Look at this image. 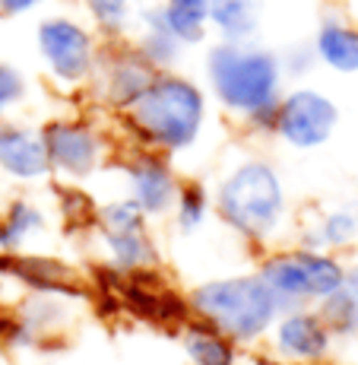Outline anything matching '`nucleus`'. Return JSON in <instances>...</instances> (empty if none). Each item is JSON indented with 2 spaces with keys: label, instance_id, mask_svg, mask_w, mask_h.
I'll use <instances>...</instances> for the list:
<instances>
[{
  "label": "nucleus",
  "instance_id": "f257e3e1",
  "mask_svg": "<svg viewBox=\"0 0 358 365\" xmlns=\"http://www.w3.org/2000/svg\"><path fill=\"white\" fill-rule=\"evenodd\" d=\"M213 191V216L235 242L270 248L292 232L295 210L283 172L260 153L241 156L222 168Z\"/></svg>",
  "mask_w": 358,
  "mask_h": 365
},
{
  "label": "nucleus",
  "instance_id": "f03ea898",
  "mask_svg": "<svg viewBox=\"0 0 358 365\" xmlns=\"http://www.w3.org/2000/svg\"><path fill=\"white\" fill-rule=\"evenodd\" d=\"M206 89L213 102L254 137H273V115L285 93L279 54L254 41H216L206 48Z\"/></svg>",
  "mask_w": 358,
  "mask_h": 365
},
{
  "label": "nucleus",
  "instance_id": "7ed1b4c3",
  "mask_svg": "<svg viewBox=\"0 0 358 365\" xmlns=\"http://www.w3.org/2000/svg\"><path fill=\"white\" fill-rule=\"evenodd\" d=\"M209 124V96L178 70H159L146 93L121 115L130 146L156 150L162 156H184L203 140Z\"/></svg>",
  "mask_w": 358,
  "mask_h": 365
},
{
  "label": "nucleus",
  "instance_id": "20e7f679",
  "mask_svg": "<svg viewBox=\"0 0 358 365\" xmlns=\"http://www.w3.org/2000/svg\"><path fill=\"white\" fill-rule=\"evenodd\" d=\"M184 305L187 318L216 327L241 349L263 343L283 312V302L273 296L254 267L196 279L187 289Z\"/></svg>",
  "mask_w": 358,
  "mask_h": 365
},
{
  "label": "nucleus",
  "instance_id": "39448f33",
  "mask_svg": "<svg viewBox=\"0 0 358 365\" xmlns=\"http://www.w3.org/2000/svg\"><path fill=\"white\" fill-rule=\"evenodd\" d=\"M346 261L349 257L333 251L305 248L298 242H279L257 251L254 270L283 302V308L317 305L336 289L346 286Z\"/></svg>",
  "mask_w": 358,
  "mask_h": 365
},
{
  "label": "nucleus",
  "instance_id": "423d86ee",
  "mask_svg": "<svg viewBox=\"0 0 358 365\" xmlns=\"http://www.w3.org/2000/svg\"><path fill=\"white\" fill-rule=\"evenodd\" d=\"M93 232H95V248L105 257V264L111 270L124 273V277L152 273L162 264V251H159L152 220H146L143 210L124 197V194L98 203L93 213Z\"/></svg>",
  "mask_w": 358,
  "mask_h": 365
},
{
  "label": "nucleus",
  "instance_id": "0eeeda50",
  "mask_svg": "<svg viewBox=\"0 0 358 365\" xmlns=\"http://www.w3.org/2000/svg\"><path fill=\"white\" fill-rule=\"evenodd\" d=\"M38 130L48 165H51V178L64 185H83L108 165L111 143L93 118L58 115L38 124Z\"/></svg>",
  "mask_w": 358,
  "mask_h": 365
},
{
  "label": "nucleus",
  "instance_id": "6e6552de",
  "mask_svg": "<svg viewBox=\"0 0 358 365\" xmlns=\"http://www.w3.org/2000/svg\"><path fill=\"white\" fill-rule=\"evenodd\" d=\"M35 48L45 73L60 89H83L93 83L98 64V38L86 23L67 13H51L35 26Z\"/></svg>",
  "mask_w": 358,
  "mask_h": 365
},
{
  "label": "nucleus",
  "instance_id": "1a4fd4ad",
  "mask_svg": "<svg viewBox=\"0 0 358 365\" xmlns=\"http://www.w3.org/2000/svg\"><path fill=\"white\" fill-rule=\"evenodd\" d=\"M339 105L317 86H292L279 96L273 140L292 153H317L339 130Z\"/></svg>",
  "mask_w": 358,
  "mask_h": 365
},
{
  "label": "nucleus",
  "instance_id": "9d476101",
  "mask_svg": "<svg viewBox=\"0 0 358 365\" xmlns=\"http://www.w3.org/2000/svg\"><path fill=\"white\" fill-rule=\"evenodd\" d=\"M117 178H121L124 187L121 194L143 210L146 220L152 222L168 220L181 187V172L174 168L172 156H162L156 150H143V146H130L117 159Z\"/></svg>",
  "mask_w": 358,
  "mask_h": 365
},
{
  "label": "nucleus",
  "instance_id": "9b49d317",
  "mask_svg": "<svg viewBox=\"0 0 358 365\" xmlns=\"http://www.w3.org/2000/svg\"><path fill=\"white\" fill-rule=\"evenodd\" d=\"M159 70H152L139 58V51L130 45V41L111 38V45H105L98 51V64L93 73V93L95 99L105 105L108 111H115L117 118L130 108L139 96L146 93V86L152 83Z\"/></svg>",
  "mask_w": 358,
  "mask_h": 365
},
{
  "label": "nucleus",
  "instance_id": "f8f14e48",
  "mask_svg": "<svg viewBox=\"0 0 358 365\" xmlns=\"http://www.w3.org/2000/svg\"><path fill=\"white\" fill-rule=\"evenodd\" d=\"M263 343L283 365H327L336 353L333 336L314 305L283 308Z\"/></svg>",
  "mask_w": 358,
  "mask_h": 365
},
{
  "label": "nucleus",
  "instance_id": "ddd939ff",
  "mask_svg": "<svg viewBox=\"0 0 358 365\" xmlns=\"http://www.w3.org/2000/svg\"><path fill=\"white\" fill-rule=\"evenodd\" d=\"M0 178L10 185H41L51 178L41 130L29 121H0Z\"/></svg>",
  "mask_w": 358,
  "mask_h": 365
},
{
  "label": "nucleus",
  "instance_id": "4468645a",
  "mask_svg": "<svg viewBox=\"0 0 358 365\" xmlns=\"http://www.w3.org/2000/svg\"><path fill=\"white\" fill-rule=\"evenodd\" d=\"M295 242L305 248L333 251V255L352 257L358 255V203H330L314 207L305 220L292 222Z\"/></svg>",
  "mask_w": 358,
  "mask_h": 365
},
{
  "label": "nucleus",
  "instance_id": "2eb2a0df",
  "mask_svg": "<svg viewBox=\"0 0 358 365\" xmlns=\"http://www.w3.org/2000/svg\"><path fill=\"white\" fill-rule=\"evenodd\" d=\"M51 235V216L45 203L29 194H13L0 200V255H32Z\"/></svg>",
  "mask_w": 358,
  "mask_h": 365
},
{
  "label": "nucleus",
  "instance_id": "dca6fc26",
  "mask_svg": "<svg viewBox=\"0 0 358 365\" xmlns=\"http://www.w3.org/2000/svg\"><path fill=\"white\" fill-rule=\"evenodd\" d=\"M317 64H324L333 73H358V26L342 13L330 10L320 16L317 32L311 38Z\"/></svg>",
  "mask_w": 358,
  "mask_h": 365
},
{
  "label": "nucleus",
  "instance_id": "f3484780",
  "mask_svg": "<svg viewBox=\"0 0 358 365\" xmlns=\"http://www.w3.org/2000/svg\"><path fill=\"white\" fill-rule=\"evenodd\" d=\"M133 23H137V41L133 48L139 51V58L146 61L152 70H174L184 54V45L172 35V29L165 26L159 4H149L143 10L133 13Z\"/></svg>",
  "mask_w": 358,
  "mask_h": 365
},
{
  "label": "nucleus",
  "instance_id": "a211bd4d",
  "mask_svg": "<svg viewBox=\"0 0 358 365\" xmlns=\"http://www.w3.org/2000/svg\"><path fill=\"white\" fill-rule=\"evenodd\" d=\"M178 343L191 365H238V359H241L238 343H231L226 334H219L216 327L203 324L196 318H187L178 327Z\"/></svg>",
  "mask_w": 358,
  "mask_h": 365
},
{
  "label": "nucleus",
  "instance_id": "6ab92c4d",
  "mask_svg": "<svg viewBox=\"0 0 358 365\" xmlns=\"http://www.w3.org/2000/svg\"><path fill=\"white\" fill-rule=\"evenodd\" d=\"M213 220L216 216H213V191H209V185L200 178H181L178 197H174V207L168 213L174 235L196 238L206 232V226Z\"/></svg>",
  "mask_w": 358,
  "mask_h": 365
},
{
  "label": "nucleus",
  "instance_id": "aec40b11",
  "mask_svg": "<svg viewBox=\"0 0 358 365\" xmlns=\"http://www.w3.org/2000/svg\"><path fill=\"white\" fill-rule=\"evenodd\" d=\"M263 26V0H209V29L219 41H254Z\"/></svg>",
  "mask_w": 358,
  "mask_h": 365
},
{
  "label": "nucleus",
  "instance_id": "412c9836",
  "mask_svg": "<svg viewBox=\"0 0 358 365\" xmlns=\"http://www.w3.org/2000/svg\"><path fill=\"white\" fill-rule=\"evenodd\" d=\"M159 13L184 48H194L206 38L209 0H159Z\"/></svg>",
  "mask_w": 358,
  "mask_h": 365
},
{
  "label": "nucleus",
  "instance_id": "4be33fe9",
  "mask_svg": "<svg viewBox=\"0 0 358 365\" xmlns=\"http://www.w3.org/2000/svg\"><path fill=\"white\" fill-rule=\"evenodd\" d=\"M314 308L324 318L336 346H352V343H358V299L346 286L336 289L333 296H327L324 302H317Z\"/></svg>",
  "mask_w": 358,
  "mask_h": 365
},
{
  "label": "nucleus",
  "instance_id": "5701e85b",
  "mask_svg": "<svg viewBox=\"0 0 358 365\" xmlns=\"http://www.w3.org/2000/svg\"><path fill=\"white\" fill-rule=\"evenodd\" d=\"M83 10L108 38H121L133 26V0H80Z\"/></svg>",
  "mask_w": 358,
  "mask_h": 365
},
{
  "label": "nucleus",
  "instance_id": "b1692460",
  "mask_svg": "<svg viewBox=\"0 0 358 365\" xmlns=\"http://www.w3.org/2000/svg\"><path fill=\"white\" fill-rule=\"evenodd\" d=\"M29 96V83H26L23 70L0 61V121L13 118V111L26 102Z\"/></svg>",
  "mask_w": 358,
  "mask_h": 365
},
{
  "label": "nucleus",
  "instance_id": "393cba45",
  "mask_svg": "<svg viewBox=\"0 0 358 365\" xmlns=\"http://www.w3.org/2000/svg\"><path fill=\"white\" fill-rule=\"evenodd\" d=\"M279 67H283L285 80H305L314 67H317V54H314L311 41H295L283 54H279Z\"/></svg>",
  "mask_w": 358,
  "mask_h": 365
},
{
  "label": "nucleus",
  "instance_id": "a878e982",
  "mask_svg": "<svg viewBox=\"0 0 358 365\" xmlns=\"http://www.w3.org/2000/svg\"><path fill=\"white\" fill-rule=\"evenodd\" d=\"M41 4H45V0H0V13H4V16H26V13Z\"/></svg>",
  "mask_w": 358,
  "mask_h": 365
},
{
  "label": "nucleus",
  "instance_id": "bb28decb",
  "mask_svg": "<svg viewBox=\"0 0 358 365\" xmlns=\"http://www.w3.org/2000/svg\"><path fill=\"white\" fill-rule=\"evenodd\" d=\"M346 289L358 299V255H352L346 261Z\"/></svg>",
  "mask_w": 358,
  "mask_h": 365
},
{
  "label": "nucleus",
  "instance_id": "cd10ccee",
  "mask_svg": "<svg viewBox=\"0 0 358 365\" xmlns=\"http://www.w3.org/2000/svg\"><path fill=\"white\" fill-rule=\"evenodd\" d=\"M29 365H54V362H29Z\"/></svg>",
  "mask_w": 358,
  "mask_h": 365
},
{
  "label": "nucleus",
  "instance_id": "c85d7f7f",
  "mask_svg": "<svg viewBox=\"0 0 358 365\" xmlns=\"http://www.w3.org/2000/svg\"><path fill=\"white\" fill-rule=\"evenodd\" d=\"M0 359H4V340H0Z\"/></svg>",
  "mask_w": 358,
  "mask_h": 365
}]
</instances>
